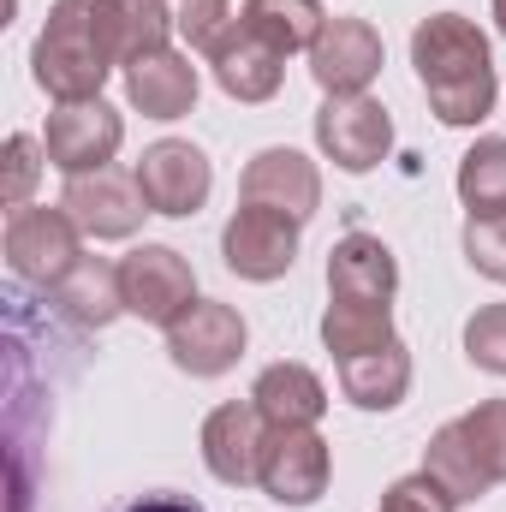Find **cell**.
Returning a JSON list of instances; mask_svg holds the SVG:
<instances>
[{"label": "cell", "mask_w": 506, "mask_h": 512, "mask_svg": "<svg viewBox=\"0 0 506 512\" xmlns=\"http://www.w3.org/2000/svg\"><path fill=\"white\" fill-rule=\"evenodd\" d=\"M114 66H126V6L120 0H54L30 48L36 90L48 102H96Z\"/></svg>", "instance_id": "cell-1"}, {"label": "cell", "mask_w": 506, "mask_h": 512, "mask_svg": "<svg viewBox=\"0 0 506 512\" xmlns=\"http://www.w3.org/2000/svg\"><path fill=\"white\" fill-rule=\"evenodd\" d=\"M411 66L441 126H483L495 114V96H501L495 54L465 12H429L411 30Z\"/></svg>", "instance_id": "cell-2"}, {"label": "cell", "mask_w": 506, "mask_h": 512, "mask_svg": "<svg viewBox=\"0 0 506 512\" xmlns=\"http://www.w3.org/2000/svg\"><path fill=\"white\" fill-rule=\"evenodd\" d=\"M84 233H78V221L54 203V209H36V203H24V209H12L6 215V262H12V274L18 280H30V286H42V292H54L78 262H84V245H78Z\"/></svg>", "instance_id": "cell-3"}, {"label": "cell", "mask_w": 506, "mask_h": 512, "mask_svg": "<svg viewBox=\"0 0 506 512\" xmlns=\"http://www.w3.org/2000/svg\"><path fill=\"white\" fill-rule=\"evenodd\" d=\"M131 179H137L149 215H167V221L197 215V209L209 203V191H215V167H209V155H203L197 143H185V137H161V143H149V149L137 155Z\"/></svg>", "instance_id": "cell-4"}, {"label": "cell", "mask_w": 506, "mask_h": 512, "mask_svg": "<svg viewBox=\"0 0 506 512\" xmlns=\"http://www.w3.org/2000/svg\"><path fill=\"white\" fill-rule=\"evenodd\" d=\"M126 143V120L114 102H54L48 131H42V149H48V167H60L66 179H84V173H102Z\"/></svg>", "instance_id": "cell-5"}, {"label": "cell", "mask_w": 506, "mask_h": 512, "mask_svg": "<svg viewBox=\"0 0 506 512\" xmlns=\"http://www.w3.org/2000/svg\"><path fill=\"white\" fill-rule=\"evenodd\" d=\"M120 292H126V316L149 328H173L197 304V274L173 245H137L120 256Z\"/></svg>", "instance_id": "cell-6"}, {"label": "cell", "mask_w": 506, "mask_h": 512, "mask_svg": "<svg viewBox=\"0 0 506 512\" xmlns=\"http://www.w3.org/2000/svg\"><path fill=\"white\" fill-rule=\"evenodd\" d=\"M245 340H251V328H245V316H239L233 304L197 298V304L167 328V358H173L185 376L215 382V376H227V370L245 358Z\"/></svg>", "instance_id": "cell-7"}, {"label": "cell", "mask_w": 506, "mask_h": 512, "mask_svg": "<svg viewBox=\"0 0 506 512\" xmlns=\"http://www.w3.org/2000/svg\"><path fill=\"white\" fill-rule=\"evenodd\" d=\"M328 477H334V453L316 429H268L262 441V471H256V489L280 507H316L328 495Z\"/></svg>", "instance_id": "cell-8"}, {"label": "cell", "mask_w": 506, "mask_h": 512, "mask_svg": "<svg viewBox=\"0 0 506 512\" xmlns=\"http://www.w3.org/2000/svg\"><path fill=\"white\" fill-rule=\"evenodd\" d=\"M316 149L340 167V173H370L393 149V120L376 96H328L316 114Z\"/></svg>", "instance_id": "cell-9"}, {"label": "cell", "mask_w": 506, "mask_h": 512, "mask_svg": "<svg viewBox=\"0 0 506 512\" xmlns=\"http://www.w3.org/2000/svg\"><path fill=\"white\" fill-rule=\"evenodd\" d=\"M381 72V30L370 18H328L310 48V78L322 96H364Z\"/></svg>", "instance_id": "cell-10"}, {"label": "cell", "mask_w": 506, "mask_h": 512, "mask_svg": "<svg viewBox=\"0 0 506 512\" xmlns=\"http://www.w3.org/2000/svg\"><path fill=\"white\" fill-rule=\"evenodd\" d=\"M221 256H227V268H233L239 280L268 286V280H280V274L298 262V221L245 203V209L221 227Z\"/></svg>", "instance_id": "cell-11"}, {"label": "cell", "mask_w": 506, "mask_h": 512, "mask_svg": "<svg viewBox=\"0 0 506 512\" xmlns=\"http://www.w3.org/2000/svg\"><path fill=\"white\" fill-rule=\"evenodd\" d=\"M239 197L304 227L322 209V167L304 149H262V155H251V167L239 179Z\"/></svg>", "instance_id": "cell-12"}, {"label": "cell", "mask_w": 506, "mask_h": 512, "mask_svg": "<svg viewBox=\"0 0 506 512\" xmlns=\"http://www.w3.org/2000/svg\"><path fill=\"white\" fill-rule=\"evenodd\" d=\"M60 209H66V215L78 221V233H90V239H131V233L143 227V215H149L137 179L114 173V167L84 173V179H66Z\"/></svg>", "instance_id": "cell-13"}, {"label": "cell", "mask_w": 506, "mask_h": 512, "mask_svg": "<svg viewBox=\"0 0 506 512\" xmlns=\"http://www.w3.org/2000/svg\"><path fill=\"white\" fill-rule=\"evenodd\" d=\"M262 441H268V423H262V411H256L251 399L215 405V411L203 417V465H209V477L227 483V489L256 483V471H262Z\"/></svg>", "instance_id": "cell-14"}, {"label": "cell", "mask_w": 506, "mask_h": 512, "mask_svg": "<svg viewBox=\"0 0 506 512\" xmlns=\"http://www.w3.org/2000/svg\"><path fill=\"white\" fill-rule=\"evenodd\" d=\"M197 66L179 54V48H155V54H137L126 66V102L143 120H185L197 108Z\"/></svg>", "instance_id": "cell-15"}, {"label": "cell", "mask_w": 506, "mask_h": 512, "mask_svg": "<svg viewBox=\"0 0 506 512\" xmlns=\"http://www.w3.org/2000/svg\"><path fill=\"white\" fill-rule=\"evenodd\" d=\"M399 292V262L376 233H346L328 251V298H352V304H393Z\"/></svg>", "instance_id": "cell-16"}, {"label": "cell", "mask_w": 506, "mask_h": 512, "mask_svg": "<svg viewBox=\"0 0 506 512\" xmlns=\"http://www.w3.org/2000/svg\"><path fill=\"white\" fill-rule=\"evenodd\" d=\"M251 405L268 429H316L328 411V387L310 364H268L251 387Z\"/></svg>", "instance_id": "cell-17"}, {"label": "cell", "mask_w": 506, "mask_h": 512, "mask_svg": "<svg viewBox=\"0 0 506 512\" xmlns=\"http://www.w3.org/2000/svg\"><path fill=\"white\" fill-rule=\"evenodd\" d=\"M340 393H346L358 411H393V405H405V393H411V352L393 340V346H381V352L346 358V364H340Z\"/></svg>", "instance_id": "cell-18"}, {"label": "cell", "mask_w": 506, "mask_h": 512, "mask_svg": "<svg viewBox=\"0 0 506 512\" xmlns=\"http://www.w3.org/2000/svg\"><path fill=\"white\" fill-rule=\"evenodd\" d=\"M54 304L78 322V328H108L114 316H126V292H120V262H102V256H84L60 286H54Z\"/></svg>", "instance_id": "cell-19"}, {"label": "cell", "mask_w": 506, "mask_h": 512, "mask_svg": "<svg viewBox=\"0 0 506 512\" xmlns=\"http://www.w3.org/2000/svg\"><path fill=\"white\" fill-rule=\"evenodd\" d=\"M423 471L459 501V507H471V501H483L489 489H495V477L483 471V459H477V441L465 435V423H441L435 435H429V453H423Z\"/></svg>", "instance_id": "cell-20"}, {"label": "cell", "mask_w": 506, "mask_h": 512, "mask_svg": "<svg viewBox=\"0 0 506 512\" xmlns=\"http://www.w3.org/2000/svg\"><path fill=\"white\" fill-rule=\"evenodd\" d=\"M393 304H352V298H328L322 310V346L334 352V364L358 358V352H381L393 346Z\"/></svg>", "instance_id": "cell-21"}, {"label": "cell", "mask_w": 506, "mask_h": 512, "mask_svg": "<svg viewBox=\"0 0 506 512\" xmlns=\"http://www.w3.org/2000/svg\"><path fill=\"white\" fill-rule=\"evenodd\" d=\"M209 66H215V84H221L233 102H268V96L280 90V78H286V54L268 48L251 30H245L221 60H209Z\"/></svg>", "instance_id": "cell-22"}, {"label": "cell", "mask_w": 506, "mask_h": 512, "mask_svg": "<svg viewBox=\"0 0 506 512\" xmlns=\"http://www.w3.org/2000/svg\"><path fill=\"white\" fill-rule=\"evenodd\" d=\"M459 203L471 221H495L506 215V137H477L459 155Z\"/></svg>", "instance_id": "cell-23"}, {"label": "cell", "mask_w": 506, "mask_h": 512, "mask_svg": "<svg viewBox=\"0 0 506 512\" xmlns=\"http://www.w3.org/2000/svg\"><path fill=\"white\" fill-rule=\"evenodd\" d=\"M322 24H328L322 0H251V12H245V30L280 54H310Z\"/></svg>", "instance_id": "cell-24"}, {"label": "cell", "mask_w": 506, "mask_h": 512, "mask_svg": "<svg viewBox=\"0 0 506 512\" xmlns=\"http://www.w3.org/2000/svg\"><path fill=\"white\" fill-rule=\"evenodd\" d=\"M245 12H251V0H179V36L203 60H221L245 36Z\"/></svg>", "instance_id": "cell-25"}, {"label": "cell", "mask_w": 506, "mask_h": 512, "mask_svg": "<svg viewBox=\"0 0 506 512\" xmlns=\"http://www.w3.org/2000/svg\"><path fill=\"white\" fill-rule=\"evenodd\" d=\"M126 6V66L137 54H155V48H173L167 36L179 30V12L167 0H120Z\"/></svg>", "instance_id": "cell-26"}, {"label": "cell", "mask_w": 506, "mask_h": 512, "mask_svg": "<svg viewBox=\"0 0 506 512\" xmlns=\"http://www.w3.org/2000/svg\"><path fill=\"white\" fill-rule=\"evenodd\" d=\"M465 358H471L483 376H501L506 382V304H483V310L465 322Z\"/></svg>", "instance_id": "cell-27"}, {"label": "cell", "mask_w": 506, "mask_h": 512, "mask_svg": "<svg viewBox=\"0 0 506 512\" xmlns=\"http://www.w3.org/2000/svg\"><path fill=\"white\" fill-rule=\"evenodd\" d=\"M465 423V435L477 441V459H483V471L506 483V399H483L477 411H465L459 417Z\"/></svg>", "instance_id": "cell-28"}, {"label": "cell", "mask_w": 506, "mask_h": 512, "mask_svg": "<svg viewBox=\"0 0 506 512\" xmlns=\"http://www.w3.org/2000/svg\"><path fill=\"white\" fill-rule=\"evenodd\" d=\"M42 143L30 137V131H12L6 137V209H24L30 203V185H36V173H42Z\"/></svg>", "instance_id": "cell-29"}, {"label": "cell", "mask_w": 506, "mask_h": 512, "mask_svg": "<svg viewBox=\"0 0 506 512\" xmlns=\"http://www.w3.org/2000/svg\"><path fill=\"white\" fill-rule=\"evenodd\" d=\"M465 256L483 280L506 286V215L495 221H465Z\"/></svg>", "instance_id": "cell-30"}, {"label": "cell", "mask_w": 506, "mask_h": 512, "mask_svg": "<svg viewBox=\"0 0 506 512\" xmlns=\"http://www.w3.org/2000/svg\"><path fill=\"white\" fill-rule=\"evenodd\" d=\"M381 512H459V501L429 477V471H411V477H399V483H387V495H381Z\"/></svg>", "instance_id": "cell-31"}, {"label": "cell", "mask_w": 506, "mask_h": 512, "mask_svg": "<svg viewBox=\"0 0 506 512\" xmlns=\"http://www.w3.org/2000/svg\"><path fill=\"white\" fill-rule=\"evenodd\" d=\"M114 512H209L203 501H191V495H173V489H155V495H137V501H126V507Z\"/></svg>", "instance_id": "cell-32"}, {"label": "cell", "mask_w": 506, "mask_h": 512, "mask_svg": "<svg viewBox=\"0 0 506 512\" xmlns=\"http://www.w3.org/2000/svg\"><path fill=\"white\" fill-rule=\"evenodd\" d=\"M495 24H501V36H506V0H495Z\"/></svg>", "instance_id": "cell-33"}]
</instances>
